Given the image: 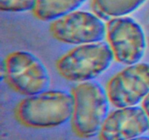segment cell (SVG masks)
Listing matches in <instances>:
<instances>
[{"mask_svg": "<svg viewBox=\"0 0 149 140\" xmlns=\"http://www.w3.org/2000/svg\"><path fill=\"white\" fill-rule=\"evenodd\" d=\"M74 99L64 90H45L27 96L17 104L15 116L23 125L33 128H51L71 120Z\"/></svg>", "mask_w": 149, "mask_h": 140, "instance_id": "1", "label": "cell"}, {"mask_svg": "<svg viewBox=\"0 0 149 140\" xmlns=\"http://www.w3.org/2000/svg\"><path fill=\"white\" fill-rule=\"evenodd\" d=\"M74 99L71 127L84 139L98 135L109 115L110 101L106 89L97 82L81 83L72 89Z\"/></svg>", "mask_w": 149, "mask_h": 140, "instance_id": "2", "label": "cell"}, {"mask_svg": "<svg viewBox=\"0 0 149 140\" xmlns=\"http://www.w3.org/2000/svg\"><path fill=\"white\" fill-rule=\"evenodd\" d=\"M114 59L109 43L99 42L78 45L56 63L58 73L71 82L84 83L106 71Z\"/></svg>", "mask_w": 149, "mask_h": 140, "instance_id": "3", "label": "cell"}, {"mask_svg": "<svg viewBox=\"0 0 149 140\" xmlns=\"http://www.w3.org/2000/svg\"><path fill=\"white\" fill-rule=\"evenodd\" d=\"M4 76L9 85L20 94L31 96L47 90L50 77L47 69L31 52L15 51L4 63Z\"/></svg>", "mask_w": 149, "mask_h": 140, "instance_id": "4", "label": "cell"}, {"mask_svg": "<svg viewBox=\"0 0 149 140\" xmlns=\"http://www.w3.org/2000/svg\"><path fill=\"white\" fill-rule=\"evenodd\" d=\"M106 37L119 63H140L146 49L145 32L139 23L128 16L112 18L106 24Z\"/></svg>", "mask_w": 149, "mask_h": 140, "instance_id": "5", "label": "cell"}, {"mask_svg": "<svg viewBox=\"0 0 149 140\" xmlns=\"http://www.w3.org/2000/svg\"><path fill=\"white\" fill-rule=\"evenodd\" d=\"M50 33L63 43L74 45L102 42L106 36V25L95 13L77 10L52 22Z\"/></svg>", "mask_w": 149, "mask_h": 140, "instance_id": "6", "label": "cell"}, {"mask_svg": "<svg viewBox=\"0 0 149 140\" xmlns=\"http://www.w3.org/2000/svg\"><path fill=\"white\" fill-rule=\"evenodd\" d=\"M106 90L115 107L137 106L149 94V64L128 66L109 80Z\"/></svg>", "mask_w": 149, "mask_h": 140, "instance_id": "7", "label": "cell"}, {"mask_svg": "<svg viewBox=\"0 0 149 140\" xmlns=\"http://www.w3.org/2000/svg\"><path fill=\"white\" fill-rule=\"evenodd\" d=\"M148 131L149 120L143 106H127L108 115L98 136L100 140H130Z\"/></svg>", "mask_w": 149, "mask_h": 140, "instance_id": "8", "label": "cell"}, {"mask_svg": "<svg viewBox=\"0 0 149 140\" xmlns=\"http://www.w3.org/2000/svg\"><path fill=\"white\" fill-rule=\"evenodd\" d=\"M87 0H37L33 14L42 21H55L78 10Z\"/></svg>", "mask_w": 149, "mask_h": 140, "instance_id": "9", "label": "cell"}, {"mask_svg": "<svg viewBox=\"0 0 149 140\" xmlns=\"http://www.w3.org/2000/svg\"><path fill=\"white\" fill-rule=\"evenodd\" d=\"M148 0H93L92 8L102 19L127 16L142 7Z\"/></svg>", "mask_w": 149, "mask_h": 140, "instance_id": "10", "label": "cell"}, {"mask_svg": "<svg viewBox=\"0 0 149 140\" xmlns=\"http://www.w3.org/2000/svg\"><path fill=\"white\" fill-rule=\"evenodd\" d=\"M37 0H0V10L6 13L33 11Z\"/></svg>", "mask_w": 149, "mask_h": 140, "instance_id": "11", "label": "cell"}, {"mask_svg": "<svg viewBox=\"0 0 149 140\" xmlns=\"http://www.w3.org/2000/svg\"><path fill=\"white\" fill-rule=\"evenodd\" d=\"M142 106L145 110L147 116H148L149 120V94L144 99V100L142 102Z\"/></svg>", "mask_w": 149, "mask_h": 140, "instance_id": "12", "label": "cell"}, {"mask_svg": "<svg viewBox=\"0 0 149 140\" xmlns=\"http://www.w3.org/2000/svg\"><path fill=\"white\" fill-rule=\"evenodd\" d=\"M130 140H149V136L142 135V136H140L136 137V138L132 139H130Z\"/></svg>", "mask_w": 149, "mask_h": 140, "instance_id": "13", "label": "cell"}]
</instances>
